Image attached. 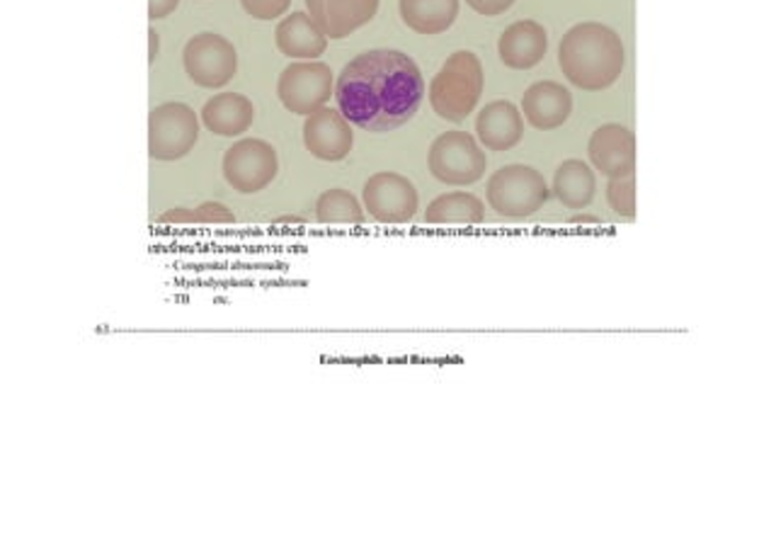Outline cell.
Listing matches in <instances>:
<instances>
[{
	"instance_id": "obj_23",
	"label": "cell",
	"mask_w": 776,
	"mask_h": 551,
	"mask_svg": "<svg viewBox=\"0 0 776 551\" xmlns=\"http://www.w3.org/2000/svg\"><path fill=\"white\" fill-rule=\"evenodd\" d=\"M607 202L612 207V212L621 219L636 216V178L634 175H624V178H609L607 185Z\"/></svg>"
},
{
	"instance_id": "obj_7",
	"label": "cell",
	"mask_w": 776,
	"mask_h": 551,
	"mask_svg": "<svg viewBox=\"0 0 776 551\" xmlns=\"http://www.w3.org/2000/svg\"><path fill=\"white\" fill-rule=\"evenodd\" d=\"M332 95H336V75L328 63L320 61H294L277 81V97L292 115H314L330 103Z\"/></svg>"
},
{
	"instance_id": "obj_3",
	"label": "cell",
	"mask_w": 776,
	"mask_h": 551,
	"mask_svg": "<svg viewBox=\"0 0 776 551\" xmlns=\"http://www.w3.org/2000/svg\"><path fill=\"white\" fill-rule=\"evenodd\" d=\"M485 85L483 63L473 51H454L430 83V105L435 115L459 125L479 105Z\"/></svg>"
},
{
	"instance_id": "obj_28",
	"label": "cell",
	"mask_w": 776,
	"mask_h": 551,
	"mask_svg": "<svg viewBox=\"0 0 776 551\" xmlns=\"http://www.w3.org/2000/svg\"><path fill=\"white\" fill-rule=\"evenodd\" d=\"M149 42H151V51H149V63L155 61V54H158V35H155V30L149 32Z\"/></svg>"
},
{
	"instance_id": "obj_21",
	"label": "cell",
	"mask_w": 776,
	"mask_h": 551,
	"mask_svg": "<svg viewBox=\"0 0 776 551\" xmlns=\"http://www.w3.org/2000/svg\"><path fill=\"white\" fill-rule=\"evenodd\" d=\"M427 224L437 226H475L485 222V204L471 192H447L435 197L425 212Z\"/></svg>"
},
{
	"instance_id": "obj_25",
	"label": "cell",
	"mask_w": 776,
	"mask_h": 551,
	"mask_svg": "<svg viewBox=\"0 0 776 551\" xmlns=\"http://www.w3.org/2000/svg\"><path fill=\"white\" fill-rule=\"evenodd\" d=\"M292 0H240V5L246 13L255 20L272 22L277 17H282L286 10H290Z\"/></svg>"
},
{
	"instance_id": "obj_15",
	"label": "cell",
	"mask_w": 776,
	"mask_h": 551,
	"mask_svg": "<svg viewBox=\"0 0 776 551\" xmlns=\"http://www.w3.org/2000/svg\"><path fill=\"white\" fill-rule=\"evenodd\" d=\"M549 51V35L537 20H519L497 39V54L507 69L529 71L543 61Z\"/></svg>"
},
{
	"instance_id": "obj_17",
	"label": "cell",
	"mask_w": 776,
	"mask_h": 551,
	"mask_svg": "<svg viewBox=\"0 0 776 551\" xmlns=\"http://www.w3.org/2000/svg\"><path fill=\"white\" fill-rule=\"evenodd\" d=\"M274 42L286 59L316 61L328 49V37L308 13L286 15L274 30Z\"/></svg>"
},
{
	"instance_id": "obj_27",
	"label": "cell",
	"mask_w": 776,
	"mask_h": 551,
	"mask_svg": "<svg viewBox=\"0 0 776 551\" xmlns=\"http://www.w3.org/2000/svg\"><path fill=\"white\" fill-rule=\"evenodd\" d=\"M177 5H180V0H149V17L153 22L168 17L175 13Z\"/></svg>"
},
{
	"instance_id": "obj_4",
	"label": "cell",
	"mask_w": 776,
	"mask_h": 551,
	"mask_svg": "<svg viewBox=\"0 0 776 551\" xmlns=\"http://www.w3.org/2000/svg\"><path fill=\"white\" fill-rule=\"evenodd\" d=\"M551 190L546 178L531 165L513 163L505 165L485 185V200L493 212L509 222H522L534 216L549 202Z\"/></svg>"
},
{
	"instance_id": "obj_22",
	"label": "cell",
	"mask_w": 776,
	"mask_h": 551,
	"mask_svg": "<svg viewBox=\"0 0 776 551\" xmlns=\"http://www.w3.org/2000/svg\"><path fill=\"white\" fill-rule=\"evenodd\" d=\"M316 219L320 224H364V209L357 197L342 187H332L318 197Z\"/></svg>"
},
{
	"instance_id": "obj_19",
	"label": "cell",
	"mask_w": 776,
	"mask_h": 551,
	"mask_svg": "<svg viewBox=\"0 0 776 551\" xmlns=\"http://www.w3.org/2000/svg\"><path fill=\"white\" fill-rule=\"evenodd\" d=\"M401 20L418 35H442L459 17V0H398Z\"/></svg>"
},
{
	"instance_id": "obj_10",
	"label": "cell",
	"mask_w": 776,
	"mask_h": 551,
	"mask_svg": "<svg viewBox=\"0 0 776 551\" xmlns=\"http://www.w3.org/2000/svg\"><path fill=\"white\" fill-rule=\"evenodd\" d=\"M362 202L379 224H405L418 214V190L405 175L384 171L364 183Z\"/></svg>"
},
{
	"instance_id": "obj_5",
	"label": "cell",
	"mask_w": 776,
	"mask_h": 551,
	"mask_svg": "<svg viewBox=\"0 0 776 551\" xmlns=\"http://www.w3.org/2000/svg\"><path fill=\"white\" fill-rule=\"evenodd\" d=\"M427 168L432 178L439 183L466 187L483 178L487 159L479 139H473L469 131L454 129L445 131V134H439L432 141L427 153Z\"/></svg>"
},
{
	"instance_id": "obj_13",
	"label": "cell",
	"mask_w": 776,
	"mask_h": 551,
	"mask_svg": "<svg viewBox=\"0 0 776 551\" xmlns=\"http://www.w3.org/2000/svg\"><path fill=\"white\" fill-rule=\"evenodd\" d=\"M308 15L328 39H345L374 20L379 0H306Z\"/></svg>"
},
{
	"instance_id": "obj_2",
	"label": "cell",
	"mask_w": 776,
	"mask_h": 551,
	"mask_svg": "<svg viewBox=\"0 0 776 551\" xmlns=\"http://www.w3.org/2000/svg\"><path fill=\"white\" fill-rule=\"evenodd\" d=\"M559 66L565 79L587 93L614 85L626 69V47L602 22H580L559 44Z\"/></svg>"
},
{
	"instance_id": "obj_12",
	"label": "cell",
	"mask_w": 776,
	"mask_h": 551,
	"mask_svg": "<svg viewBox=\"0 0 776 551\" xmlns=\"http://www.w3.org/2000/svg\"><path fill=\"white\" fill-rule=\"evenodd\" d=\"M587 156L607 178H624L634 175L636 168V137L624 125H602L587 143Z\"/></svg>"
},
{
	"instance_id": "obj_24",
	"label": "cell",
	"mask_w": 776,
	"mask_h": 551,
	"mask_svg": "<svg viewBox=\"0 0 776 551\" xmlns=\"http://www.w3.org/2000/svg\"><path fill=\"white\" fill-rule=\"evenodd\" d=\"M163 222H233V212L224 204H204L195 212H168Z\"/></svg>"
},
{
	"instance_id": "obj_14",
	"label": "cell",
	"mask_w": 776,
	"mask_h": 551,
	"mask_svg": "<svg viewBox=\"0 0 776 551\" xmlns=\"http://www.w3.org/2000/svg\"><path fill=\"white\" fill-rule=\"evenodd\" d=\"M519 113H522L525 122L534 129L553 131L568 122L573 113V95L563 83L537 81L525 91Z\"/></svg>"
},
{
	"instance_id": "obj_11",
	"label": "cell",
	"mask_w": 776,
	"mask_h": 551,
	"mask_svg": "<svg viewBox=\"0 0 776 551\" xmlns=\"http://www.w3.org/2000/svg\"><path fill=\"white\" fill-rule=\"evenodd\" d=\"M304 146L310 156L326 163H338L350 156L354 146L352 125L336 107H320L304 122Z\"/></svg>"
},
{
	"instance_id": "obj_18",
	"label": "cell",
	"mask_w": 776,
	"mask_h": 551,
	"mask_svg": "<svg viewBox=\"0 0 776 551\" xmlns=\"http://www.w3.org/2000/svg\"><path fill=\"white\" fill-rule=\"evenodd\" d=\"M202 125L216 137L236 139L252 127L255 107L243 93H219L202 107Z\"/></svg>"
},
{
	"instance_id": "obj_20",
	"label": "cell",
	"mask_w": 776,
	"mask_h": 551,
	"mask_svg": "<svg viewBox=\"0 0 776 551\" xmlns=\"http://www.w3.org/2000/svg\"><path fill=\"white\" fill-rule=\"evenodd\" d=\"M597 180L590 165L580 159L563 161L553 175V197L568 209H583L595 200Z\"/></svg>"
},
{
	"instance_id": "obj_9",
	"label": "cell",
	"mask_w": 776,
	"mask_h": 551,
	"mask_svg": "<svg viewBox=\"0 0 776 551\" xmlns=\"http://www.w3.org/2000/svg\"><path fill=\"white\" fill-rule=\"evenodd\" d=\"M277 171V149L262 139H240L224 153V178L240 195H255L270 187Z\"/></svg>"
},
{
	"instance_id": "obj_26",
	"label": "cell",
	"mask_w": 776,
	"mask_h": 551,
	"mask_svg": "<svg viewBox=\"0 0 776 551\" xmlns=\"http://www.w3.org/2000/svg\"><path fill=\"white\" fill-rule=\"evenodd\" d=\"M466 5L475 10L479 15L495 17V15L507 13V10L515 5V0H466Z\"/></svg>"
},
{
	"instance_id": "obj_1",
	"label": "cell",
	"mask_w": 776,
	"mask_h": 551,
	"mask_svg": "<svg viewBox=\"0 0 776 551\" xmlns=\"http://www.w3.org/2000/svg\"><path fill=\"white\" fill-rule=\"evenodd\" d=\"M332 97L350 125L381 134L401 129L418 115L425 101V79L408 54L372 49L340 71Z\"/></svg>"
},
{
	"instance_id": "obj_8",
	"label": "cell",
	"mask_w": 776,
	"mask_h": 551,
	"mask_svg": "<svg viewBox=\"0 0 776 551\" xmlns=\"http://www.w3.org/2000/svg\"><path fill=\"white\" fill-rule=\"evenodd\" d=\"M183 63L187 79L195 85L216 91V87L231 83L233 75L238 73V51L224 35L199 32L185 44Z\"/></svg>"
},
{
	"instance_id": "obj_6",
	"label": "cell",
	"mask_w": 776,
	"mask_h": 551,
	"mask_svg": "<svg viewBox=\"0 0 776 551\" xmlns=\"http://www.w3.org/2000/svg\"><path fill=\"white\" fill-rule=\"evenodd\" d=\"M199 141V117L185 103H163L149 115V156L171 163L190 156Z\"/></svg>"
},
{
	"instance_id": "obj_16",
	"label": "cell",
	"mask_w": 776,
	"mask_h": 551,
	"mask_svg": "<svg viewBox=\"0 0 776 551\" xmlns=\"http://www.w3.org/2000/svg\"><path fill=\"white\" fill-rule=\"evenodd\" d=\"M475 134L485 149L509 151L525 139V117L509 101H495L475 117Z\"/></svg>"
}]
</instances>
